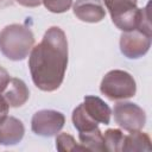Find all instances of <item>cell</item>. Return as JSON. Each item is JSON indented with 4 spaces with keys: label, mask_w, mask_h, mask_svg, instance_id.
Listing matches in <instances>:
<instances>
[{
    "label": "cell",
    "mask_w": 152,
    "mask_h": 152,
    "mask_svg": "<svg viewBox=\"0 0 152 152\" xmlns=\"http://www.w3.org/2000/svg\"><path fill=\"white\" fill-rule=\"evenodd\" d=\"M151 34H147L138 28L125 31L120 36V51L129 59H138L145 56L151 48Z\"/></svg>",
    "instance_id": "7"
},
{
    "label": "cell",
    "mask_w": 152,
    "mask_h": 152,
    "mask_svg": "<svg viewBox=\"0 0 152 152\" xmlns=\"http://www.w3.org/2000/svg\"><path fill=\"white\" fill-rule=\"evenodd\" d=\"M71 120H72L74 127L78 131V133L80 132H89L95 128H99V124L88 115V113L84 110L82 103H80L72 110Z\"/></svg>",
    "instance_id": "14"
},
{
    "label": "cell",
    "mask_w": 152,
    "mask_h": 152,
    "mask_svg": "<svg viewBox=\"0 0 152 152\" xmlns=\"http://www.w3.org/2000/svg\"><path fill=\"white\" fill-rule=\"evenodd\" d=\"M25 134V127L21 120L14 116H4L0 119V145L13 146L19 144Z\"/></svg>",
    "instance_id": "9"
},
{
    "label": "cell",
    "mask_w": 152,
    "mask_h": 152,
    "mask_svg": "<svg viewBox=\"0 0 152 152\" xmlns=\"http://www.w3.org/2000/svg\"><path fill=\"white\" fill-rule=\"evenodd\" d=\"M114 25L125 31L140 28L144 8H138V0H103Z\"/></svg>",
    "instance_id": "3"
},
{
    "label": "cell",
    "mask_w": 152,
    "mask_h": 152,
    "mask_svg": "<svg viewBox=\"0 0 152 152\" xmlns=\"http://www.w3.org/2000/svg\"><path fill=\"white\" fill-rule=\"evenodd\" d=\"M68 56L64 31L58 26H51L28 55V69L34 86L43 91L57 90L64 81Z\"/></svg>",
    "instance_id": "1"
},
{
    "label": "cell",
    "mask_w": 152,
    "mask_h": 152,
    "mask_svg": "<svg viewBox=\"0 0 152 152\" xmlns=\"http://www.w3.org/2000/svg\"><path fill=\"white\" fill-rule=\"evenodd\" d=\"M151 139L147 133L138 131H131L129 134L125 135L122 151L125 152H148L151 151Z\"/></svg>",
    "instance_id": "12"
},
{
    "label": "cell",
    "mask_w": 152,
    "mask_h": 152,
    "mask_svg": "<svg viewBox=\"0 0 152 152\" xmlns=\"http://www.w3.org/2000/svg\"><path fill=\"white\" fill-rule=\"evenodd\" d=\"M103 135L104 150L108 152H121L124 144V133L118 128H108Z\"/></svg>",
    "instance_id": "15"
},
{
    "label": "cell",
    "mask_w": 152,
    "mask_h": 152,
    "mask_svg": "<svg viewBox=\"0 0 152 152\" xmlns=\"http://www.w3.org/2000/svg\"><path fill=\"white\" fill-rule=\"evenodd\" d=\"M10 80H11V76H10L8 71L5 68L0 66V94H2V91L6 88V86L8 84Z\"/></svg>",
    "instance_id": "18"
},
{
    "label": "cell",
    "mask_w": 152,
    "mask_h": 152,
    "mask_svg": "<svg viewBox=\"0 0 152 152\" xmlns=\"http://www.w3.org/2000/svg\"><path fill=\"white\" fill-rule=\"evenodd\" d=\"M80 144L84 147L86 151H106L103 144V135L100 128H95L89 132L78 133Z\"/></svg>",
    "instance_id": "13"
},
{
    "label": "cell",
    "mask_w": 152,
    "mask_h": 152,
    "mask_svg": "<svg viewBox=\"0 0 152 152\" xmlns=\"http://www.w3.org/2000/svg\"><path fill=\"white\" fill-rule=\"evenodd\" d=\"M82 106L84 110L88 113V115L97 124H103V125L109 124L112 110L109 106L99 96L87 95L82 102Z\"/></svg>",
    "instance_id": "11"
},
{
    "label": "cell",
    "mask_w": 152,
    "mask_h": 152,
    "mask_svg": "<svg viewBox=\"0 0 152 152\" xmlns=\"http://www.w3.org/2000/svg\"><path fill=\"white\" fill-rule=\"evenodd\" d=\"M72 12L77 19L84 23H100L106 17V10L101 0H76Z\"/></svg>",
    "instance_id": "8"
},
{
    "label": "cell",
    "mask_w": 152,
    "mask_h": 152,
    "mask_svg": "<svg viewBox=\"0 0 152 152\" xmlns=\"http://www.w3.org/2000/svg\"><path fill=\"white\" fill-rule=\"evenodd\" d=\"M42 4L51 13H64L72 6V0H42Z\"/></svg>",
    "instance_id": "17"
},
{
    "label": "cell",
    "mask_w": 152,
    "mask_h": 152,
    "mask_svg": "<svg viewBox=\"0 0 152 152\" xmlns=\"http://www.w3.org/2000/svg\"><path fill=\"white\" fill-rule=\"evenodd\" d=\"M24 7H38L42 5V0H14Z\"/></svg>",
    "instance_id": "20"
},
{
    "label": "cell",
    "mask_w": 152,
    "mask_h": 152,
    "mask_svg": "<svg viewBox=\"0 0 152 152\" xmlns=\"http://www.w3.org/2000/svg\"><path fill=\"white\" fill-rule=\"evenodd\" d=\"M12 1L11 0H0V7L2 6H7V5H11Z\"/></svg>",
    "instance_id": "21"
},
{
    "label": "cell",
    "mask_w": 152,
    "mask_h": 152,
    "mask_svg": "<svg viewBox=\"0 0 152 152\" xmlns=\"http://www.w3.org/2000/svg\"><path fill=\"white\" fill-rule=\"evenodd\" d=\"M34 46V34L24 24H10L0 31V51L14 62L25 59Z\"/></svg>",
    "instance_id": "2"
},
{
    "label": "cell",
    "mask_w": 152,
    "mask_h": 152,
    "mask_svg": "<svg viewBox=\"0 0 152 152\" xmlns=\"http://www.w3.org/2000/svg\"><path fill=\"white\" fill-rule=\"evenodd\" d=\"M65 116L63 113L53 109H40L31 119V129L40 137L57 135L64 127Z\"/></svg>",
    "instance_id": "6"
},
{
    "label": "cell",
    "mask_w": 152,
    "mask_h": 152,
    "mask_svg": "<svg viewBox=\"0 0 152 152\" xmlns=\"http://www.w3.org/2000/svg\"><path fill=\"white\" fill-rule=\"evenodd\" d=\"M100 91L112 101L131 99L137 93V83L133 76L120 69L108 71L100 84Z\"/></svg>",
    "instance_id": "4"
},
{
    "label": "cell",
    "mask_w": 152,
    "mask_h": 152,
    "mask_svg": "<svg viewBox=\"0 0 152 152\" xmlns=\"http://www.w3.org/2000/svg\"><path fill=\"white\" fill-rule=\"evenodd\" d=\"M4 97L12 108H18L25 104L30 97V90L26 83L17 77H11L8 84L2 91Z\"/></svg>",
    "instance_id": "10"
},
{
    "label": "cell",
    "mask_w": 152,
    "mask_h": 152,
    "mask_svg": "<svg viewBox=\"0 0 152 152\" xmlns=\"http://www.w3.org/2000/svg\"><path fill=\"white\" fill-rule=\"evenodd\" d=\"M8 110H10V104L7 103V101L4 97V95L0 94V119L6 116L8 114Z\"/></svg>",
    "instance_id": "19"
},
{
    "label": "cell",
    "mask_w": 152,
    "mask_h": 152,
    "mask_svg": "<svg viewBox=\"0 0 152 152\" xmlns=\"http://www.w3.org/2000/svg\"><path fill=\"white\" fill-rule=\"evenodd\" d=\"M113 116L119 127L125 131L142 129L146 124L145 110L133 102H118L113 108Z\"/></svg>",
    "instance_id": "5"
},
{
    "label": "cell",
    "mask_w": 152,
    "mask_h": 152,
    "mask_svg": "<svg viewBox=\"0 0 152 152\" xmlns=\"http://www.w3.org/2000/svg\"><path fill=\"white\" fill-rule=\"evenodd\" d=\"M56 148L58 151H62V152H66V151H86L84 147L76 141V139L66 133V132H63V133H59L56 135Z\"/></svg>",
    "instance_id": "16"
}]
</instances>
